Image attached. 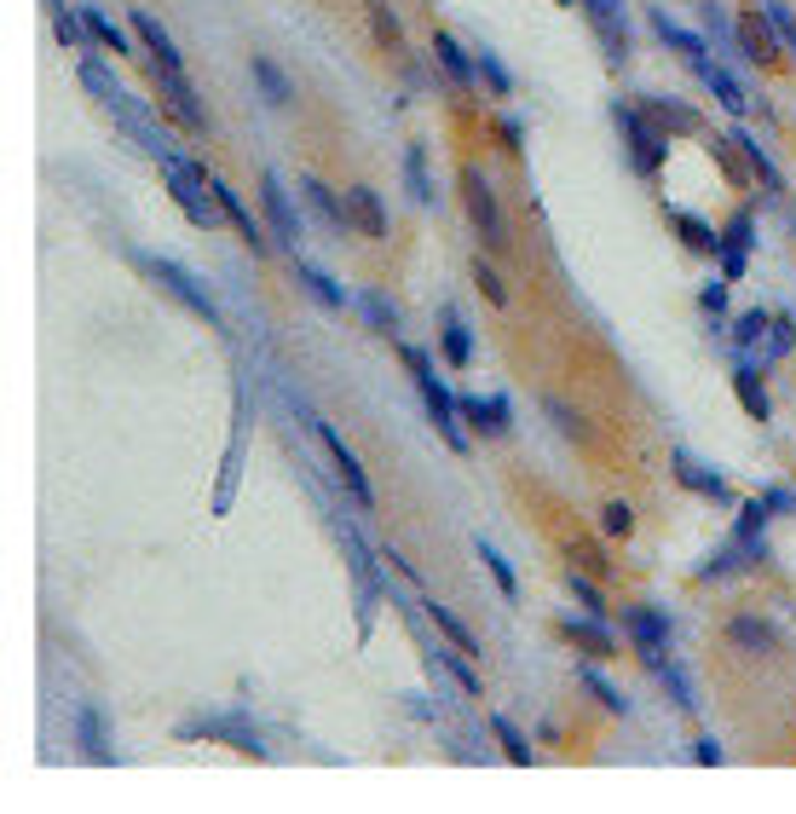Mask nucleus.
<instances>
[{"instance_id":"cd10ccee","label":"nucleus","mask_w":796,"mask_h":814,"mask_svg":"<svg viewBox=\"0 0 796 814\" xmlns=\"http://www.w3.org/2000/svg\"><path fill=\"white\" fill-rule=\"evenodd\" d=\"M652 35H658L664 46H676V53H681L687 64L710 53V46H704V35H692V30H681V23H676L670 12H664V7H652Z\"/></svg>"},{"instance_id":"412c9836","label":"nucleus","mask_w":796,"mask_h":814,"mask_svg":"<svg viewBox=\"0 0 796 814\" xmlns=\"http://www.w3.org/2000/svg\"><path fill=\"white\" fill-rule=\"evenodd\" d=\"M347 209H352V232H364V237H388V209H381V197L370 186H352L347 191Z\"/></svg>"},{"instance_id":"2eb2a0df","label":"nucleus","mask_w":796,"mask_h":814,"mask_svg":"<svg viewBox=\"0 0 796 814\" xmlns=\"http://www.w3.org/2000/svg\"><path fill=\"white\" fill-rule=\"evenodd\" d=\"M635 105L647 110L670 139H681V134H704V116L692 110V105H681V98H635Z\"/></svg>"},{"instance_id":"1a4fd4ad","label":"nucleus","mask_w":796,"mask_h":814,"mask_svg":"<svg viewBox=\"0 0 796 814\" xmlns=\"http://www.w3.org/2000/svg\"><path fill=\"white\" fill-rule=\"evenodd\" d=\"M261 214H266L272 237L284 243V249H295V243H300V214H295V202H289L284 180H277V168H266V173H261Z\"/></svg>"},{"instance_id":"4d7b16f0","label":"nucleus","mask_w":796,"mask_h":814,"mask_svg":"<svg viewBox=\"0 0 796 814\" xmlns=\"http://www.w3.org/2000/svg\"><path fill=\"white\" fill-rule=\"evenodd\" d=\"M549 416L560 422V434H572V440H583V416H577V411H566V404H560V399H549Z\"/></svg>"},{"instance_id":"4c0bfd02","label":"nucleus","mask_w":796,"mask_h":814,"mask_svg":"<svg viewBox=\"0 0 796 814\" xmlns=\"http://www.w3.org/2000/svg\"><path fill=\"white\" fill-rule=\"evenodd\" d=\"M82 23H87V35L98 41V46H110L116 59H134V41H127L116 23H110V12H98V7H82Z\"/></svg>"},{"instance_id":"5fc2aeb1","label":"nucleus","mask_w":796,"mask_h":814,"mask_svg":"<svg viewBox=\"0 0 796 814\" xmlns=\"http://www.w3.org/2000/svg\"><path fill=\"white\" fill-rule=\"evenodd\" d=\"M728 289H733L728 277H710V284L699 289V313H704V318H722V313H728Z\"/></svg>"},{"instance_id":"f03ea898","label":"nucleus","mask_w":796,"mask_h":814,"mask_svg":"<svg viewBox=\"0 0 796 814\" xmlns=\"http://www.w3.org/2000/svg\"><path fill=\"white\" fill-rule=\"evenodd\" d=\"M612 121H618V134H624V150H629V162H635V173L640 180H652V173L664 168V157H670V134L635 105V98H618L612 105Z\"/></svg>"},{"instance_id":"49530a36","label":"nucleus","mask_w":796,"mask_h":814,"mask_svg":"<svg viewBox=\"0 0 796 814\" xmlns=\"http://www.w3.org/2000/svg\"><path fill=\"white\" fill-rule=\"evenodd\" d=\"M46 7H53V30H59V41H64V46H87V41H93L75 7H64V0H46Z\"/></svg>"},{"instance_id":"c9c22d12","label":"nucleus","mask_w":796,"mask_h":814,"mask_svg":"<svg viewBox=\"0 0 796 814\" xmlns=\"http://www.w3.org/2000/svg\"><path fill=\"white\" fill-rule=\"evenodd\" d=\"M404 186H410V197H416L422 209H433V202H439V191H433V173H427V150H422V145H410V150H404Z\"/></svg>"},{"instance_id":"052dcab7","label":"nucleus","mask_w":796,"mask_h":814,"mask_svg":"<svg viewBox=\"0 0 796 814\" xmlns=\"http://www.w3.org/2000/svg\"><path fill=\"white\" fill-rule=\"evenodd\" d=\"M710 150H715V162H722V173H728V180H733V186H744V168L728 157V139H710Z\"/></svg>"},{"instance_id":"0eeeda50","label":"nucleus","mask_w":796,"mask_h":814,"mask_svg":"<svg viewBox=\"0 0 796 814\" xmlns=\"http://www.w3.org/2000/svg\"><path fill=\"white\" fill-rule=\"evenodd\" d=\"M751 249H756V214L751 209H733L728 225H722V254H715L728 284H739V277L751 272Z\"/></svg>"},{"instance_id":"f257e3e1","label":"nucleus","mask_w":796,"mask_h":814,"mask_svg":"<svg viewBox=\"0 0 796 814\" xmlns=\"http://www.w3.org/2000/svg\"><path fill=\"white\" fill-rule=\"evenodd\" d=\"M399 359H404V370H410V381H416V393H422V404H427V416H433V427H439V440L456 451V456H468V422H461V399L439 381V370H433V359L422 347H410V341H399Z\"/></svg>"},{"instance_id":"9d476101","label":"nucleus","mask_w":796,"mask_h":814,"mask_svg":"<svg viewBox=\"0 0 796 814\" xmlns=\"http://www.w3.org/2000/svg\"><path fill=\"white\" fill-rule=\"evenodd\" d=\"M461 422L474 427V434H485V440H502V434H513V399L508 393H468L461 399Z\"/></svg>"},{"instance_id":"423d86ee","label":"nucleus","mask_w":796,"mask_h":814,"mask_svg":"<svg viewBox=\"0 0 796 814\" xmlns=\"http://www.w3.org/2000/svg\"><path fill=\"white\" fill-rule=\"evenodd\" d=\"M179 740H225L231 751H243V757H266L261 733L248 728L243 710H231V717H191V722H179Z\"/></svg>"},{"instance_id":"c85d7f7f","label":"nucleus","mask_w":796,"mask_h":814,"mask_svg":"<svg viewBox=\"0 0 796 814\" xmlns=\"http://www.w3.org/2000/svg\"><path fill=\"white\" fill-rule=\"evenodd\" d=\"M728 642L744 647V653H779L774 624H767V619H751V613H739V619L728 624Z\"/></svg>"},{"instance_id":"e2e57ef3","label":"nucleus","mask_w":796,"mask_h":814,"mask_svg":"<svg viewBox=\"0 0 796 814\" xmlns=\"http://www.w3.org/2000/svg\"><path fill=\"white\" fill-rule=\"evenodd\" d=\"M381 561H388V567H393L399 578H410V583H416V567H410V561H404V554H399V549H388V554H381Z\"/></svg>"},{"instance_id":"b1692460","label":"nucleus","mask_w":796,"mask_h":814,"mask_svg":"<svg viewBox=\"0 0 796 814\" xmlns=\"http://www.w3.org/2000/svg\"><path fill=\"white\" fill-rule=\"evenodd\" d=\"M652 676H658V688L676 699V710H687V717H692V710H699V688H692V676H687V670L676 665L670 653H658V658H652Z\"/></svg>"},{"instance_id":"bb28decb","label":"nucleus","mask_w":796,"mask_h":814,"mask_svg":"<svg viewBox=\"0 0 796 814\" xmlns=\"http://www.w3.org/2000/svg\"><path fill=\"white\" fill-rule=\"evenodd\" d=\"M767 520H774V508L762 503V491H756L751 503H739L733 538H739V543H751V554H756V561H762V554H767V543H762V526H767Z\"/></svg>"},{"instance_id":"dca6fc26","label":"nucleus","mask_w":796,"mask_h":814,"mask_svg":"<svg viewBox=\"0 0 796 814\" xmlns=\"http://www.w3.org/2000/svg\"><path fill=\"white\" fill-rule=\"evenodd\" d=\"M624 630H629V642L635 647H670V613H658V606H624Z\"/></svg>"},{"instance_id":"79ce46f5","label":"nucleus","mask_w":796,"mask_h":814,"mask_svg":"<svg viewBox=\"0 0 796 814\" xmlns=\"http://www.w3.org/2000/svg\"><path fill=\"white\" fill-rule=\"evenodd\" d=\"M577 681L601 699V710H612V717H629V694H624V688H612V681H606L595 665H583V670H577Z\"/></svg>"},{"instance_id":"6ab92c4d","label":"nucleus","mask_w":796,"mask_h":814,"mask_svg":"<svg viewBox=\"0 0 796 814\" xmlns=\"http://www.w3.org/2000/svg\"><path fill=\"white\" fill-rule=\"evenodd\" d=\"M733 393H739V404H744V416H756V422L774 416V404H767V388H762V364H756V359H739V364H733Z\"/></svg>"},{"instance_id":"de8ad7c7","label":"nucleus","mask_w":796,"mask_h":814,"mask_svg":"<svg viewBox=\"0 0 796 814\" xmlns=\"http://www.w3.org/2000/svg\"><path fill=\"white\" fill-rule=\"evenodd\" d=\"M704 30H710V41L722 46L728 59H744V53H739V30H733V23H728V12L715 7V0H710V7H704Z\"/></svg>"},{"instance_id":"0e129e2a","label":"nucleus","mask_w":796,"mask_h":814,"mask_svg":"<svg viewBox=\"0 0 796 814\" xmlns=\"http://www.w3.org/2000/svg\"><path fill=\"white\" fill-rule=\"evenodd\" d=\"M560 7H577V0H560Z\"/></svg>"},{"instance_id":"ddd939ff","label":"nucleus","mask_w":796,"mask_h":814,"mask_svg":"<svg viewBox=\"0 0 796 814\" xmlns=\"http://www.w3.org/2000/svg\"><path fill=\"white\" fill-rule=\"evenodd\" d=\"M670 463H676V479H681L687 491H699V497H710V503H733V491H728V479L715 474L710 463H699V456H692V451H676Z\"/></svg>"},{"instance_id":"6e6d98bb","label":"nucleus","mask_w":796,"mask_h":814,"mask_svg":"<svg viewBox=\"0 0 796 814\" xmlns=\"http://www.w3.org/2000/svg\"><path fill=\"white\" fill-rule=\"evenodd\" d=\"M497 139H502L508 157H520V150H526V127L513 121V116H502V121H497Z\"/></svg>"},{"instance_id":"a211bd4d","label":"nucleus","mask_w":796,"mask_h":814,"mask_svg":"<svg viewBox=\"0 0 796 814\" xmlns=\"http://www.w3.org/2000/svg\"><path fill=\"white\" fill-rule=\"evenodd\" d=\"M127 23H134V35L145 41V53L157 59V64H168V70H185V59H179V46H173V35L157 23V12H127Z\"/></svg>"},{"instance_id":"603ef678","label":"nucleus","mask_w":796,"mask_h":814,"mask_svg":"<svg viewBox=\"0 0 796 814\" xmlns=\"http://www.w3.org/2000/svg\"><path fill=\"white\" fill-rule=\"evenodd\" d=\"M474 284H479V295L491 300V307H508V284L497 277V266H491V261H479V254H474Z\"/></svg>"},{"instance_id":"37998d69","label":"nucleus","mask_w":796,"mask_h":814,"mask_svg":"<svg viewBox=\"0 0 796 814\" xmlns=\"http://www.w3.org/2000/svg\"><path fill=\"white\" fill-rule=\"evenodd\" d=\"M474 554H479V567H485V572L497 578V590H502L508 601L520 595V578H513V567L502 561V549H497V543H485V538H479V543H474Z\"/></svg>"},{"instance_id":"72a5a7b5","label":"nucleus","mask_w":796,"mask_h":814,"mask_svg":"<svg viewBox=\"0 0 796 814\" xmlns=\"http://www.w3.org/2000/svg\"><path fill=\"white\" fill-rule=\"evenodd\" d=\"M295 277H300L306 289H312V300H318V307H329V313H341L347 300H352V295L336 284V277H329V272H318V266H306V261H295Z\"/></svg>"},{"instance_id":"864d4df0","label":"nucleus","mask_w":796,"mask_h":814,"mask_svg":"<svg viewBox=\"0 0 796 814\" xmlns=\"http://www.w3.org/2000/svg\"><path fill=\"white\" fill-rule=\"evenodd\" d=\"M762 12H767V23H774V35L796 53V12L785 7V0H762Z\"/></svg>"},{"instance_id":"7c9ffc66","label":"nucleus","mask_w":796,"mask_h":814,"mask_svg":"<svg viewBox=\"0 0 796 814\" xmlns=\"http://www.w3.org/2000/svg\"><path fill=\"white\" fill-rule=\"evenodd\" d=\"M739 567H756V554H751V543H739V538H728L715 554H704V567H699V583H715V578H733Z\"/></svg>"},{"instance_id":"8fccbe9b","label":"nucleus","mask_w":796,"mask_h":814,"mask_svg":"<svg viewBox=\"0 0 796 814\" xmlns=\"http://www.w3.org/2000/svg\"><path fill=\"white\" fill-rule=\"evenodd\" d=\"M629 531H635V508H629V503H606V508H601V538L624 543Z\"/></svg>"},{"instance_id":"6e6552de","label":"nucleus","mask_w":796,"mask_h":814,"mask_svg":"<svg viewBox=\"0 0 796 814\" xmlns=\"http://www.w3.org/2000/svg\"><path fill=\"white\" fill-rule=\"evenodd\" d=\"M312 434L323 440V451H329V463H336V474H341V486L352 491V503L358 508H375V486H370V474H364V463H358V456L341 445V434L329 422H312Z\"/></svg>"},{"instance_id":"a19ab883","label":"nucleus","mask_w":796,"mask_h":814,"mask_svg":"<svg viewBox=\"0 0 796 814\" xmlns=\"http://www.w3.org/2000/svg\"><path fill=\"white\" fill-rule=\"evenodd\" d=\"M433 658H439V665L456 676V688H461V694H474V699H479V688H485V681H479V670H474V653H461V647L450 642V647H439Z\"/></svg>"},{"instance_id":"393cba45","label":"nucleus","mask_w":796,"mask_h":814,"mask_svg":"<svg viewBox=\"0 0 796 814\" xmlns=\"http://www.w3.org/2000/svg\"><path fill=\"white\" fill-rule=\"evenodd\" d=\"M670 225H676V237H681L692 254H722V225H710V220L687 214V209H670Z\"/></svg>"},{"instance_id":"7ed1b4c3","label":"nucleus","mask_w":796,"mask_h":814,"mask_svg":"<svg viewBox=\"0 0 796 814\" xmlns=\"http://www.w3.org/2000/svg\"><path fill=\"white\" fill-rule=\"evenodd\" d=\"M461 209H468L479 243L491 249V254H508V249H513V243H508V225H502V209H497V191H491V180H485L474 162L461 168Z\"/></svg>"},{"instance_id":"ea45409f","label":"nucleus","mask_w":796,"mask_h":814,"mask_svg":"<svg viewBox=\"0 0 796 814\" xmlns=\"http://www.w3.org/2000/svg\"><path fill=\"white\" fill-rule=\"evenodd\" d=\"M422 613H427L433 624H439V630H445V642H456L461 653H474V658H479V635H474L468 624H461V619L450 613V606H439V601H427V606H422Z\"/></svg>"},{"instance_id":"f8f14e48","label":"nucleus","mask_w":796,"mask_h":814,"mask_svg":"<svg viewBox=\"0 0 796 814\" xmlns=\"http://www.w3.org/2000/svg\"><path fill=\"white\" fill-rule=\"evenodd\" d=\"M433 59H439V70H445V82L450 87H461L468 93L474 82H479V64H474V53L461 46L450 30H433Z\"/></svg>"},{"instance_id":"f704fd0d","label":"nucleus","mask_w":796,"mask_h":814,"mask_svg":"<svg viewBox=\"0 0 796 814\" xmlns=\"http://www.w3.org/2000/svg\"><path fill=\"white\" fill-rule=\"evenodd\" d=\"M248 70H254V82H261V93H266V105H272V110L295 105V87H289V75L277 70L272 59H248Z\"/></svg>"},{"instance_id":"13d9d810","label":"nucleus","mask_w":796,"mask_h":814,"mask_svg":"<svg viewBox=\"0 0 796 814\" xmlns=\"http://www.w3.org/2000/svg\"><path fill=\"white\" fill-rule=\"evenodd\" d=\"M577 7L588 12V23H624L618 18V0H577Z\"/></svg>"},{"instance_id":"69168bd1","label":"nucleus","mask_w":796,"mask_h":814,"mask_svg":"<svg viewBox=\"0 0 796 814\" xmlns=\"http://www.w3.org/2000/svg\"><path fill=\"white\" fill-rule=\"evenodd\" d=\"M790 225H796V220H790Z\"/></svg>"},{"instance_id":"5701e85b","label":"nucleus","mask_w":796,"mask_h":814,"mask_svg":"<svg viewBox=\"0 0 796 814\" xmlns=\"http://www.w3.org/2000/svg\"><path fill=\"white\" fill-rule=\"evenodd\" d=\"M733 145L744 150V162H751V173H756V180H762V191L767 197H785V180H779V168H774V157H767V145L751 134V127H739V134H733Z\"/></svg>"},{"instance_id":"a878e982","label":"nucleus","mask_w":796,"mask_h":814,"mask_svg":"<svg viewBox=\"0 0 796 814\" xmlns=\"http://www.w3.org/2000/svg\"><path fill=\"white\" fill-rule=\"evenodd\" d=\"M767 324H774V313H739L733 318V329H728V347H733V359H751V352H762V341H767Z\"/></svg>"},{"instance_id":"20e7f679","label":"nucleus","mask_w":796,"mask_h":814,"mask_svg":"<svg viewBox=\"0 0 796 814\" xmlns=\"http://www.w3.org/2000/svg\"><path fill=\"white\" fill-rule=\"evenodd\" d=\"M145 75H150V87H157V105H162L179 127H191V134H209V110L197 105L185 70H168V64H157V59H145Z\"/></svg>"},{"instance_id":"4be33fe9","label":"nucleus","mask_w":796,"mask_h":814,"mask_svg":"<svg viewBox=\"0 0 796 814\" xmlns=\"http://www.w3.org/2000/svg\"><path fill=\"white\" fill-rule=\"evenodd\" d=\"M439 352H445V359H450L456 370H468V364H474V329L461 324V313H456V307H445V313H439Z\"/></svg>"},{"instance_id":"39448f33","label":"nucleus","mask_w":796,"mask_h":814,"mask_svg":"<svg viewBox=\"0 0 796 814\" xmlns=\"http://www.w3.org/2000/svg\"><path fill=\"white\" fill-rule=\"evenodd\" d=\"M139 266L157 277V284H162L173 300H185V307H191L202 324H220V307H214V295H209V284H202V277H191L185 266H173V261H157V254H145Z\"/></svg>"},{"instance_id":"473e14b6","label":"nucleus","mask_w":796,"mask_h":814,"mask_svg":"<svg viewBox=\"0 0 796 814\" xmlns=\"http://www.w3.org/2000/svg\"><path fill=\"white\" fill-rule=\"evenodd\" d=\"M790 352H796V318H790V313H774V324H767V341H762V352H756V364L767 370V364L790 359Z\"/></svg>"},{"instance_id":"58836bf2","label":"nucleus","mask_w":796,"mask_h":814,"mask_svg":"<svg viewBox=\"0 0 796 814\" xmlns=\"http://www.w3.org/2000/svg\"><path fill=\"white\" fill-rule=\"evenodd\" d=\"M82 87H87V93H98L110 110L127 98V93H121V82H116V70H105V59H82Z\"/></svg>"},{"instance_id":"3c124183","label":"nucleus","mask_w":796,"mask_h":814,"mask_svg":"<svg viewBox=\"0 0 796 814\" xmlns=\"http://www.w3.org/2000/svg\"><path fill=\"white\" fill-rule=\"evenodd\" d=\"M370 30H375V41H381V46H399V41H404L399 12L388 7V0H370Z\"/></svg>"},{"instance_id":"4468645a","label":"nucleus","mask_w":796,"mask_h":814,"mask_svg":"<svg viewBox=\"0 0 796 814\" xmlns=\"http://www.w3.org/2000/svg\"><path fill=\"white\" fill-rule=\"evenodd\" d=\"M560 635H566V642L577 647V653H588V658H612V653H618V635H612L595 613H588V619H560Z\"/></svg>"},{"instance_id":"9b49d317","label":"nucleus","mask_w":796,"mask_h":814,"mask_svg":"<svg viewBox=\"0 0 796 814\" xmlns=\"http://www.w3.org/2000/svg\"><path fill=\"white\" fill-rule=\"evenodd\" d=\"M692 75H699V82L715 93V105H722L728 116H744V110H751V98H744V87L733 82V70H728L722 59H710V53L692 59Z\"/></svg>"},{"instance_id":"e433bc0d","label":"nucleus","mask_w":796,"mask_h":814,"mask_svg":"<svg viewBox=\"0 0 796 814\" xmlns=\"http://www.w3.org/2000/svg\"><path fill=\"white\" fill-rule=\"evenodd\" d=\"M358 313H364V324L375 336H399V307L381 289H358Z\"/></svg>"},{"instance_id":"c03bdc74","label":"nucleus","mask_w":796,"mask_h":814,"mask_svg":"<svg viewBox=\"0 0 796 814\" xmlns=\"http://www.w3.org/2000/svg\"><path fill=\"white\" fill-rule=\"evenodd\" d=\"M474 64H479V82L491 87V98H513V75L502 70V59L491 53V46H479V53H474Z\"/></svg>"},{"instance_id":"09e8293b","label":"nucleus","mask_w":796,"mask_h":814,"mask_svg":"<svg viewBox=\"0 0 796 814\" xmlns=\"http://www.w3.org/2000/svg\"><path fill=\"white\" fill-rule=\"evenodd\" d=\"M566 595L583 606V613H595V619H606V595L595 590V578H583V572H572L566 567Z\"/></svg>"},{"instance_id":"a18cd8bd","label":"nucleus","mask_w":796,"mask_h":814,"mask_svg":"<svg viewBox=\"0 0 796 814\" xmlns=\"http://www.w3.org/2000/svg\"><path fill=\"white\" fill-rule=\"evenodd\" d=\"M491 733H497V746H502V757H508V762H520V769H526V762L537 757V751H531V740H526V733L513 728L508 717H491Z\"/></svg>"},{"instance_id":"f3484780","label":"nucleus","mask_w":796,"mask_h":814,"mask_svg":"<svg viewBox=\"0 0 796 814\" xmlns=\"http://www.w3.org/2000/svg\"><path fill=\"white\" fill-rule=\"evenodd\" d=\"M214 197H220V209H225V220H231V225H237V237H243V243H248L254 254H266L272 243H266V232H261V220H254V214H248V202H243L237 191H231V186L220 180V173H214Z\"/></svg>"},{"instance_id":"aec40b11","label":"nucleus","mask_w":796,"mask_h":814,"mask_svg":"<svg viewBox=\"0 0 796 814\" xmlns=\"http://www.w3.org/2000/svg\"><path fill=\"white\" fill-rule=\"evenodd\" d=\"M774 41H779V35H774V23H767V12H762V18L751 12V18L739 23V53H744V64H779Z\"/></svg>"},{"instance_id":"bf43d9fd","label":"nucleus","mask_w":796,"mask_h":814,"mask_svg":"<svg viewBox=\"0 0 796 814\" xmlns=\"http://www.w3.org/2000/svg\"><path fill=\"white\" fill-rule=\"evenodd\" d=\"M762 503L774 508V515H796V491H790V486H767V491H762Z\"/></svg>"},{"instance_id":"c756f323","label":"nucleus","mask_w":796,"mask_h":814,"mask_svg":"<svg viewBox=\"0 0 796 814\" xmlns=\"http://www.w3.org/2000/svg\"><path fill=\"white\" fill-rule=\"evenodd\" d=\"M300 191H306V202H312V214H318L323 225H336V232H347V225H352V209H347V202H341L336 191H329L323 180H312V173H306Z\"/></svg>"},{"instance_id":"680f3d73","label":"nucleus","mask_w":796,"mask_h":814,"mask_svg":"<svg viewBox=\"0 0 796 814\" xmlns=\"http://www.w3.org/2000/svg\"><path fill=\"white\" fill-rule=\"evenodd\" d=\"M728 751L722 746H715V740H699V746H692V762H704V769H715V762H722Z\"/></svg>"},{"instance_id":"2f4dec72","label":"nucleus","mask_w":796,"mask_h":814,"mask_svg":"<svg viewBox=\"0 0 796 814\" xmlns=\"http://www.w3.org/2000/svg\"><path fill=\"white\" fill-rule=\"evenodd\" d=\"M75 746H82L93 762L110 757V740H105V717H98V705H75Z\"/></svg>"}]
</instances>
